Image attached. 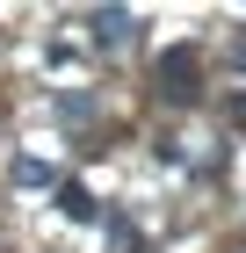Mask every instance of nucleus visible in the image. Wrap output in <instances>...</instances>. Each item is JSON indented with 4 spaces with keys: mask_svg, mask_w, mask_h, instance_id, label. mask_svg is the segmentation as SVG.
Instances as JSON below:
<instances>
[{
    "mask_svg": "<svg viewBox=\"0 0 246 253\" xmlns=\"http://www.w3.org/2000/svg\"><path fill=\"white\" fill-rule=\"evenodd\" d=\"M95 37L101 43H123L131 37V15H123V7H95Z\"/></svg>",
    "mask_w": 246,
    "mask_h": 253,
    "instance_id": "nucleus-3",
    "label": "nucleus"
},
{
    "mask_svg": "<svg viewBox=\"0 0 246 253\" xmlns=\"http://www.w3.org/2000/svg\"><path fill=\"white\" fill-rule=\"evenodd\" d=\"M58 210L73 217V224H95V195L80 188V181H65V188H58Z\"/></svg>",
    "mask_w": 246,
    "mask_h": 253,
    "instance_id": "nucleus-2",
    "label": "nucleus"
},
{
    "mask_svg": "<svg viewBox=\"0 0 246 253\" xmlns=\"http://www.w3.org/2000/svg\"><path fill=\"white\" fill-rule=\"evenodd\" d=\"M152 80H159L167 101H196L203 94V51H196V43H167L159 65H152Z\"/></svg>",
    "mask_w": 246,
    "mask_h": 253,
    "instance_id": "nucleus-1",
    "label": "nucleus"
},
{
    "mask_svg": "<svg viewBox=\"0 0 246 253\" xmlns=\"http://www.w3.org/2000/svg\"><path fill=\"white\" fill-rule=\"evenodd\" d=\"M15 181H22V188H37V181H51V167H44V159H15Z\"/></svg>",
    "mask_w": 246,
    "mask_h": 253,
    "instance_id": "nucleus-4",
    "label": "nucleus"
},
{
    "mask_svg": "<svg viewBox=\"0 0 246 253\" xmlns=\"http://www.w3.org/2000/svg\"><path fill=\"white\" fill-rule=\"evenodd\" d=\"M232 65H246V29H239V37H232Z\"/></svg>",
    "mask_w": 246,
    "mask_h": 253,
    "instance_id": "nucleus-5",
    "label": "nucleus"
}]
</instances>
